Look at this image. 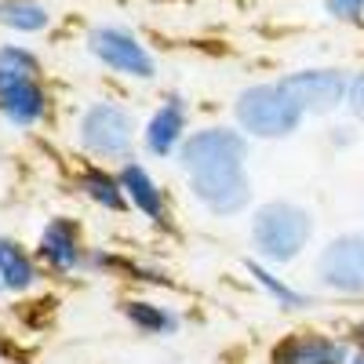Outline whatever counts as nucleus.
Segmentation results:
<instances>
[{
	"instance_id": "423d86ee",
	"label": "nucleus",
	"mask_w": 364,
	"mask_h": 364,
	"mask_svg": "<svg viewBox=\"0 0 364 364\" xmlns=\"http://www.w3.org/2000/svg\"><path fill=\"white\" fill-rule=\"evenodd\" d=\"M190 190L208 211H215V215H237L252 197V186L245 178V164L197 171V175H190Z\"/></svg>"
},
{
	"instance_id": "4468645a",
	"label": "nucleus",
	"mask_w": 364,
	"mask_h": 364,
	"mask_svg": "<svg viewBox=\"0 0 364 364\" xmlns=\"http://www.w3.org/2000/svg\"><path fill=\"white\" fill-rule=\"evenodd\" d=\"M0 26H11L18 33H37L48 26V11L33 0H0Z\"/></svg>"
},
{
	"instance_id": "7ed1b4c3",
	"label": "nucleus",
	"mask_w": 364,
	"mask_h": 364,
	"mask_svg": "<svg viewBox=\"0 0 364 364\" xmlns=\"http://www.w3.org/2000/svg\"><path fill=\"white\" fill-rule=\"evenodd\" d=\"M317 281L336 295L364 299V230L328 240L317 255Z\"/></svg>"
},
{
	"instance_id": "f8f14e48",
	"label": "nucleus",
	"mask_w": 364,
	"mask_h": 364,
	"mask_svg": "<svg viewBox=\"0 0 364 364\" xmlns=\"http://www.w3.org/2000/svg\"><path fill=\"white\" fill-rule=\"evenodd\" d=\"M120 186H124V193L132 197V204H135L139 211H146L154 223L164 219V197H161V190H157V182L146 175V168L128 164L124 171H120Z\"/></svg>"
},
{
	"instance_id": "f03ea898",
	"label": "nucleus",
	"mask_w": 364,
	"mask_h": 364,
	"mask_svg": "<svg viewBox=\"0 0 364 364\" xmlns=\"http://www.w3.org/2000/svg\"><path fill=\"white\" fill-rule=\"evenodd\" d=\"M302 106L288 95L284 84H255L240 91L237 99V120L240 128L259 139H284L302 124Z\"/></svg>"
},
{
	"instance_id": "20e7f679",
	"label": "nucleus",
	"mask_w": 364,
	"mask_h": 364,
	"mask_svg": "<svg viewBox=\"0 0 364 364\" xmlns=\"http://www.w3.org/2000/svg\"><path fill=\"white\" fill-rule=\"evenodd\" d=\"M87 51L117 73H128V77H139V80L154 77V58H149V51L139 44L135 33H128V29H117V26L91 29Z\"/></svg>"
},
{
	"instance_id": "f257e3e1",
	"label": "nucleus",
	"mask_w": 364,
	"mask_h": 364,
	"mask_svg": "<svg viewBox=\"0 0 364 364\" xmlns=\"http://www.w3.org/2000/svg\"><path fill=\"white\" fill-rule=\"evenodd\" d=\"M314 237V215L306 208H299L291 200H273L262 204L252 219V240L255 248L273 259V262H291L302 255V248Z\"/></svg>"
},
{
	"instance_id": "dca6fc26",
	"label": "nucleus",
	"mask_w": 364,
	"mask_h": 364,
	"mask_svg": "<svg viewBox=\"0 0 364 364\" xmlns=\"http://www.w3.org/2000/svg\"><path fill=\"white\" fill-rule=\"evenodd\" d=\"M80 186L87 190L91 200H99V204L109 208V211H120V208H124V190H120L117 182H113L109 175H102V171H87Z\"/></svg>"
},
{
	"instance_id": "39448f33",
	"label": "nucleus",
	"mask_w": 364,
	"mask_h": 364,
	"mask_svg": "<svg viewBox=\"0 0 364 364\" xmlns=\"http://www.w3.org/2000/svg\"><path fill=\"white\" fill-rule=\"evenodd\" d=\"M281 84L302 106V113H331L346 106V95H350V77L343 70H299V73H288Z\"/></svg>"
},
{
	"instance_id": "5701e85b",
	"label": "nucleus",
	"mask_w": 364,
	"mask_h": 364,
	"mask_svg": "<svg viewBox=\"0 0 364 364\" xmlns=\"http://www.w3.org/2000/svg\"><path fill=\"white\" fill-rule=\"evenodd\" d=\"M350 364H364V353H353V357H350Z\"/></svg>"
},
{
	"instance_id": "6e6552de",
	"label": "nucleus",
	"mask_w": 364,
	"mask_h": 364,
	"mask_svg": "<svg viewBox=\"0 0 364 364\" xmlns=\"http://www.w3.org/2000/svg\"><path fill=\"white\" fill-rule=\"evenodd\" d=\"M80 142L99 157H120L132 142V117L113 102L91 106L80 120Z\"/></svg>"
},
{
	"instance_id": "6ab92c4d",
	"label": "nucleus",
	"mask_w": 364,
	"mask_h": 364,
	"mask_svg": "<svg viewBox=\"0 0 364 364\" xmlns=\"http://www.w3.org/2000/svg\"><path fill=\"white\" fill-rule=\"evenodd\" d=\"M324 8H328L331 18H343V22L364 18V0H324Z\"/></svg>"
},
{
	"instance_id": "1a4fd4ad",
	"label": "nucleus",
	"mask_w": 364,
	"mask_h": 364,
	"mask_svg": "<svg viewBox=\"0 0 364 364\" xmlns=\"http://www.w3.org/2000/svg\"><path fill=\"white\" fill-rule=\"evenodd\" d=\"M350 346L321 331H299L273 350V364H350Z\"/></svg>"
},
{
	"instance_id": "412c9836",
	"label": "nucleus",
	"mask_w": 364,
	"mask_h": 364,
	"mask_svg": "<svg viewBox=\"0 0 364 364\" xmlns=\"http://www.w3.org/2000/svg\"><path fill=\"white\" fill-rule=\"evenodd\" d=\"M252 273H255V277H259V281H262V284H266V288H269L273 295H277V299H284V306H302V302H306V299H302V295H295V291H288L284 284H273L266 269H259V266H252Z\"/></svg>"
},
{
	"instance_id": "f3484780",
	"label": "nucleus",
	"mask_w": 364,
	"mask_h": 364,
	"mask_svg": "<svg viewBox=\"0 0 364 364\" xmlns=\"http://www.w3.org/2000/svg\"><path fill=\"white\" fill-rule=\"evenodd\" d=\"M128 317H132L135 324L149 328V331H161V328H171V324H175V321H171L164 310L149 306V302H132V306H128Z\"/></svg>"
},
{
	"instance_id": "9d476101",
	"label": "nucleus",
	"mask_w": 364,
	"mask_h": 364,
	"mask_svg": "<svg viewBox=\"0 0 364 364\" xmlns=\"http://www.w3.org/2000/svg\"><path fill=\"white\" fill-rule=\"evenodd\" d=\"M0 113L11 124H37L44 117V91L33 77L0 70Z\"/></svg>"
},
{
	"instance_id": "ddd939ff",
	"label": "nucleus",
	"mask_w": 364,
	"mask_h": 364,
	"mask_svg": "<svg viewBox=\"0 0 364 364\" xmlns=\"http://www.w3.org/2000/svg\"><path fill=\"white\" fill-rule=\"evenodd\" d=\"M41 255L51 262V266H58V269H70V266H77L80 262V252H77V233H73V226L70 223H51L48 230H44V237H41Z\"/></svg>"
},
{
	"instance_id": "0eeeda50",
	"label": "nucleus",
	"mask_w": 364,
	"mask_h": 364,
	"mask_svg": "<svg viewBox=\"0 0 364 364\" xmlns=\"http://www.w3.org/2000/svg\"><path fill=\"white\" fill-rule=\"evenodd\" d=\"M245 154H248V142L237 132L204 128L182 142V168L190 175L208 171V168H233V164H245Z\"/></svg>"
},
{
	"instance_id": "aec40b11",
	"label": "nucleus",
	"mask_w": 364,
	"mask_h": 364,
	"mask_svg": "<svg viewBox=\"0 0 364 364\" xmlns=\"http://www.w3.org/2000/svg\"><path fill=\"white\" fill-rule=\"evenodd\" d=\"M346 109L353 113V120L364 124V73L350 77V95H346Z\"/></svg>"
},
{
	"instance_id": "2eb2a0df",
	"label": "nucleus",
	"mask_w": 364,
	"mask_h": 364,
	"mask_svg": "<svg viewBox=\"0 0 364 364\" xmlns=\"http://www.w3.org/2000/svg\"><path fill=\"white\" fill-rule=\"evenodd\" d=\"M0 281L15 291L33 284V266H29L26 252L18 245H11V240H0Z\"/></svg>"
},
{
	"instance_id": "a211bd4d",
	"label": "nucleus",
	"mask_w": 364,
	"mask_h": 364,
	"mask_svg": "<svg viewBox=\"0 0 364 364\" xmlns=\"http://www.w3.org/2000/svg\"><path fill=\"white\" fill-rule=\"evenodd\" d=\"M0 70L33 77V73H37V58L29 55V51H22V48H4V51H0Z\"/></svg>"
},
{
	"instance_id": "9b49d317",
	"label": "nucleus",
	"mask_w": 364,
	"mask_h": 364,
	"mask_svg": "<svg viewBox=\"0 0 364 364\" xmlns=\"http://www.w3.org/2000/svg\"><path fill=\"white\" fill-rule=\"evenodd\" d=\"M182 128H186V113H182V102L171 99L168 106H161V113L149 120V128H146V146H149V154H171L175 142L182 139Z\"/></svg>"
},
{
	"instance_id": "4be33fe9",
	"label": "nucleus",
	"mask_w": 364,
	"mask_h": 364,
	"mask_svg": "<svg viewBox=\"0 0 364 364\" xmlns=\"http://www.w3.org/2000/svg\"><path fill=\"white\" fill-rule=\"evenodd\" d=\"M350 343L357 346V353H364V321H360V324L350 331Z\"/></svg>"
}]
</instances>
